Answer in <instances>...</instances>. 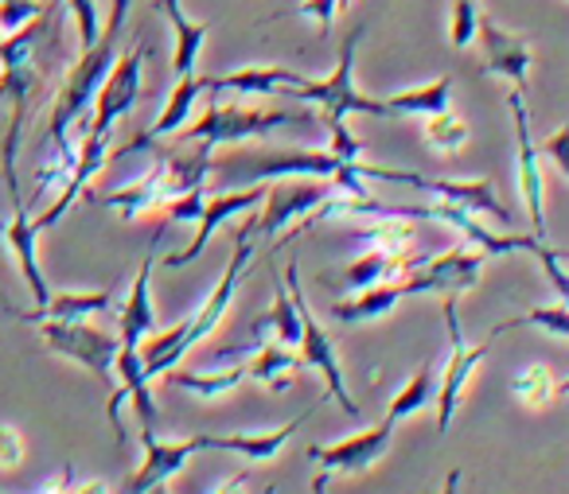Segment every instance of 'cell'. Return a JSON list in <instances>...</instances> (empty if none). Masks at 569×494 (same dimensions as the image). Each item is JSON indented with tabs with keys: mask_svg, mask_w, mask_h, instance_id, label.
I'll list each match as a JSON object with an SVG mask.
<instances>
[{
	"mask_svg": "<svg viewBox=\"0 0 569 494\" xmlns=\"http://www.w3.org/2000/svg\"><path fill=\"white\" fill-rule=\"evenodd\" d=\"M261 203H266V188H242V191L230 188V191H222V195L207 199L203 214H199L196 238L188 242V250L168 253L164 265H168V269H180V265H188V261H196L199 253L207 250V242H211V238L219 234V230L227 226L230 219H242V214H253Z\"/></svg>",
	"mask_w": 569,
	"mask_h": 494,
	"instance_id": "obj_15",
	"label": "cell"
},
{
	"mask_svg": "<svg viewBox=\"0 0 569 494\" xmlns=\"http://www.w3.org/2000/svg\"><path fill=\"white\" fill-rule=\"evenodd\" d=\"M246 377H253V382L269 385V390H284V385L293 382V374H301L305 370V359L301 351H293V346L284 343H253L246 346Z\"/></svg>",
	"mask_w": 569,
	"mask_h": 494,
	"instance_id": "obj_23",
	"label": "cell"
},
{
	"mask_svg": "<svg viewBox=\"0 0 569 494\" xmlns=\"http://www.w3.org/2000/svg\"><path fill=\"white\" fill-rule=\"evenodd\" d=\"M553 258H558L561 265H569V250H553Z\"/></svg>",
	"mask_w": 569,
	"mask_h": 494,
	"instance_id": "obj_48",
	"label": "cell"
},
{
	"mask_svg": "<svg viewBox=\"0 0 569 494\" xmlns=\"http://www.w3.org/2000/svg\"><path fill=\"white\" fill-rule=\"evenodd\" d=\"M445 327H449V362H445L441 377H437V432H449L452 416L460 409V397H465L468 382L480 370V362L488 359L491 343L499 339V331H491L483 343H468L465 331H460V315H457V296H445Z\"/></svg>",
	"mask_w": 569,
	"mask_h": 494,
	"instance_id": "obj_4",
	"label": "cell"
},
{
	"mask_svg": "<svg viewBox=\"0 0 569 494\" xmlns=\"http://www.w3.org/2000/svg\"><path fill=\"white\" fill-rule=\"evenodd\" d=\"M149 494H168V483H164V486H152Z\"/></svg>",
	"mask_w": 569,
	"mask_h": 494,
	"instance_id": "obj_49",
	"label": "cell"
},
{
	"mask_svg": "<svg viewBox=\"0 0 569 494\" xmlns=\"http://www.w3.org/2000/svg\"><path fill=\"white\" fill-rule=\"evenodd\" d=\"M246 483H250V467H242V471H238V475L222 478V483L214 486L211 494H246Z\"/></svg>",
	"mask_w": 569,
	"mask_h": 494,
	"instance_id": "obj_44",
	"label": "cell"
},
{
	"mask_svg": "<svg viewBox=\"0 0 569 494\" xmlns=\"http://www.w3.org/2000/svg\"><path fill=\"white\" fill-rule=\"evenodd\" d=\"M351 4H356V0H340V9H343V12H348V9H351Z\"/></svg>",
	"mask_w": 569,
	"mask_h": 494,
	"instance_id": "obj_50",
	"label": "cell"
},
{
	"mask_svg": "<svg viewBox=\"0 0 569 494\" xmlns=\"http://www.w3.org/2000/svg\"><path fill=\"white\" fill-rule=\"evenodd\" d=\"M483 253L472 250V245H452V250L441 253H421L413 261V269L402 276L406 292L410 296H465L468 289L480 284L483 273Z\"/></svg>",
	"mask_w": 569,
	"mask_h": 494,
	"instance_id": "obj_6",
	"label": "cell"
},
{
	"mask_svg": "<svg viewBox=\"0 0 569 494\" xmlns=\"http://www.w3.org/2000/svg\"><path fill=\"white\" fill-rule=\"evenodd\" d=\"M188 327H191V315L176 323V327L152 335L149 343H141V359H144V374H149V382L152 377H164L168 370H176V362L188 354Z\"/></svg>",
	"mask_w": 569,
	"mask_h": 494,
	"instance_id": "obj_30",
	"label": "cell"
},
{
	"mask_svg": "<svg viewBox=\"0 0 569 494\" xmlns=\"http://www.w3.org/2000/svg\"><path fill=\"white\" fill-rule=\"evenodd\" d=\"M176 195H180V191H176L168 157L164 152H157V160H152L149 172H141L137 180H129L126 188L102 195L98 203L110 206V211H118L126 222H133V219H144V214H152V211H164V203H172Z\"/></svg>",
	"mask_w": 569,
	"mask_h": 494,
	"instance_id": "obj_14",
	"label": "cell"
},
{
	"mask_svg": "<svg viewBox=\"0 0 569 494\" xmlns=\"http://www.w3.org/2000/svg\"><path fill=\"white\" fill-rule=\"evenodd\" d=\"M553 393H558V382H553V370L550 366H522L519 374L511 377V397L519 401V405H530V409H542L553 401Z\"/></svg>",
	"mask_w": 569,
	"mask_h": 494,
	"instance_id": "obj_35",
	"label": "cell"
},
{
	"mask_svg": "<svg viewBox=\"0 0 569 494\" xmlns=\"http://www.w3.org/2000/svg\"><path fill=\"white\" fill-rule=\"evenodd\" d=\"M390 110V118H426V113L449 110L452 102V74H441V79L426 82V87H410L398 90V94L382 98Z\"/></svg>",
	"mask_w": 569,
	"mask_h": 494,
	"instance_id": "obj_28",
	"label": "cell"
},
{
	"mask_svg": "<svg viewBox=\"0 0 569 494\" xmlns=\"http://www.w3.org/2000/svg\"><path fill=\"white\" fill-rule=\"evenodd\" d=\"M199 94H203V74H183V79L172 87V94H168V102H164V110H160V118L152 121V125L144 129L141 137H133L129 144H121L118 157H129V152H144V149H152L157 141L180 137V129L188 125L191 113H196Z\"/></svg>",
	"mask_w": 569,
	"mask_h": 494,
	"instance_id": "obj_17",
	"label": "cell"
},
{
	"mask_svg": "<svg viewBox=\"0 0 569 494\" xmlns=\"http://www.w3.org/2000/svg\"><path fill=\"white\" fill-rule=\"evenodd\" d=\"M144 59H149V43H137V48H129L126 56H118V63H113V71L106 74L102 90H98V98H94V118H87L90 133L110 137L113 125L133 113L137 98H141Z\"/></svg>",
	"mask_w": 569,
	"mask_h": 494,
	"instance_id": "obj_9",
	"label": "cell"
},
{
	"mask_svg": "<svg viewBox=\"0 0 569 494\" xmlns=\"http://www.w3.org/2000/svg\"><path fill=\"white\" fill-rule=\"evenodd\" d=\"M390 440H395V424L382 416L379 424L356 432V436H343L325 447H309V460L325 463L328 475H359V471H371L390 452Z\"/></svg>",
	"mask_w": 569,
	"mask_h": 494,
	"instance_id": "obj_13",
	"label": "cell"
},
{
	"mask_svg": "<svg viewBox=\"0 0 569 494\" xmlns=\"http://www.w3.org/2000/svg\"><path fill=\"white\" fill-rule=\"evenodd\" d=\"M426 191L433 199H445V203H457V206H465V211L480 214V219L511 222V214L499 203L496 183L491 180H429Z\"/></svg>",
	"mask_w": 569,
	"mask_h": 494,
	"instance_id": "obj_22",
	"label": "cell"
},
{
	"mask_svg": "<svg viewBox=\"0 0 569 494\" xmlns=\"http://www.w3.org/2000/svg\"><path fill=\"white\" fill-rule=\"evenodd\" d=\"M328 483H332V475H328V471H325V475H317V478H312V494H328Z\"/></svg>",
	"mask_w": 569,
	"mask_h": 494,
	"instance_id": "obj_47",
	"label": "cell"
},
{
	"mask_svg": "<svg viewBox=\"0 0 569 494\" xmlns=\"http://www.w3.org/2000/svg\"><path fill=\"white\" fill-rule=\"evenodd\" d=\"M480 0H457L452 4V28H449V40L452 48H472L476 43V32H480Z\"/></svg>",
	"mask_w": 569,
	"mask_h": 494,
	"instance_id": "obj_37",
	"label": "cell"
},
{
	"mask_svg": "<svg viewBox=\"0 0 569 494\" xmlns=\"http://www.w3.org/2000/svg\"><path fill=\"white\" fill-rule=\"evenodd\" d=\"M363 36H367V24H359L356 32L343 36L340 56H336V71L328 74V79H305L301 87L293 90L297 102H312V105H320V110L328 113V137H332V144H328V149H332L336 157H343V160H363V141H359V137H351L348 125H343L351 113H367V118H390L387 102H382V98L363 94V90L356 87V79H351V71H356V51H359V43H363Z\"/></svg>",
	"mask_w": 569,
	"mask_h": 494,
	"instance_id": "obj_2",
	"label": "cell"
},
{
	"mask_svg": "<svg viewBox=\"0 0 569 494\" xmlns=\"http://www.w3.org/2000/svg\"><path fill=\"white\" fill-rule=\"evenodd\" d=\"M40 339L51 354L87 366L102 382L113 377V362H118L121 339L102 327H90V320H40Z\"/></svg>",
	"mask_w": 569,
	"mask_h": 494,
	"instance_id": "obj_8",
	"label": "cell"
},
{
	"mask_svg": "<svg viewBox=\"0 0 569 494\" xmlns=\"http://www.w3.org/2000/svg\"><path fill=\"white\" fill-rule=\"evenodd\" d=\"M340 12H343L340 0H301V4H297V17L312 20L320 32H328V28H332V20L340 17Z\"/></svg>",
	"mask_w": 569,
	"mask_h": 494,
	"instance_id": "obj_42",
	"label": "cell"
},
{
	"mask_svg": "<svg viewBox=\"0 0 569 494\" xmlns=\"http://www.w3.org/2000/svg\"><path fill=\"white\" fill-rule=\"evenodd\" d=\"M511 327H542V331H550V335L569 339V304L561 300V304H550V308H530V312L499 323L496 331L503 335V331H511Z\"/></svg>",
	"mask_w": 569,
	"mask_h": 494,
	"instance_id": "obj_36",
	"label": "cell"
},
{
	"mask_svg": "<svg viewBox=\"0 0 569 494\" xmlns=\"http://www.w3.org/2000/svg\"><path fill=\"white\" fill-rule=\"evenodd\" d=\"M413 238H418L413 219H402V214H379L371 226L359 230V242H363L367 250H387V253L413 250Z\"/></svg>",
	"mask_w": 569,
	"mask_h": 494,
	"instance_id": "obj_33",
	"label": "cell"
},
{
	"mask_svg": "<svg viewBox=\"0 0 569 494\" xmlns=\"http://www.w3.org/2000/svg\"><path fill=\"white\" fill-rule=\"evenodd\" d=\"M67 494H110V486H106L102 478H87V483H71Z\"/></svg>",
	"mask_w": 569,
	"mask_h": 494,
	"instance_id": "obj_45",
	"label": "cell"
},
{
	"mask_svg": "<svg viewBox=\"0 0 569 494\" xmlns=\"http://www.w3.org/2000/svg\"><path fill=\"white\" fill-rule=\"evenodd\" d=\"M253 234H258V219L250 214V222H246V226L238 230V238H234V250H230V261H227V269H222V281L214 284L211 296H207L203 304H199V312H191L188 351H191V346L203 343V339H211L214 327H219V323L227 320L230 300H234L238 284H242L246 269H250V261H253Z\"/></svg>",
	"mask_w": 569,
	"mask_h": 494,
	"instance_id": "obj_10",
	"label": "cell"
},
{
	"mask_svg": "<svg viewBox=\"0 0 569 494\" xmlns=\"http://www.w3.org/2000/svg\"><path fill=\"white\" fill-rule=\"evenodd\" d=\"M410 292H406L402 276L398 281H387V284H375V289H363V292H351L348 300H336L328 312H332L336 323H375L382 320L387 312H395L398 300H406Z\"/></svg>",
	"mask_w": 569,
	"mask_h": 494,
	"instance_id": "obj_25",
	"label": "cell"
},
{
	"mask_svg": "<svg viewBox=\"0 0 569 494\" xmlns=\"http://www.w3.org/2000/svg\"><path fill=\"white\" fill-rule=\"evenodd\" d=\"M28 455V444L17 424H0V471H17Z\"/></svg>",
	"mask_w": 569,
	"mask_h": 494,
	"instance_id": "obj_40",
	"label": "cell"
},
{
	"mask_svg": "<svg viewBox=\"0 0 569 494\" xmlns=\"http://www.w3.org/2000/svg\"><path fill=\"white\" fill-rule=\"evenodd\" d=\"M527 90L507 87V110H511L515 121V183H519V199L522 211H527V222L535 230L538 242H546V206H542V152H538L535 137H530V110H527Z\"/></svg>",
	"mask_w": 569,
	"mask_h": 494,
	"instance_id": "obj_7",
	"label": "cell"
},
{
	"mask_svg": "<svg viewBox=\"0 0 569 494\" xmlns=\"http://www.w3.org/2000/svg\"><path fill=\"white\" fill-rule=\"evenodd\" d=\"M437 366L433 362H426V366L418 370V374L410 377V382L402 385V390L395 393V401H390V409H387V421L390 424H402V421H410L413 413H421V409H429L433 405V397H437Z\"/></svg>",
	"mask_w": 569,
	"mask_h": 494,
	"instance_id": "obj_32",
	"label": "cell"
},
{
	"mask_svg": "<svg viewBox=\"0 0 569 494\" xmlns=\"http://www.w3.org/2000/svg\"><path fill=\"white\" fill-rule=\"evenodd\" d=\"M309 74H297L289 67H242L234 74H219V79H203V90L219 94V90H234V94L246 98H269L277 90H297Z\"/></svg>",
	"mask_w": 569,
	"mask_h": 494,
	"instance_id": "obj_20",
	"label": "cell"
},
{
	"mask_svg": "<svg viewBox=\"0 0 569 494\" xmlns=\"http://www.w3.org/2000/svg\"><path fill=\"white\" fill-rule=\"evenodd\" d=\"M542 152L553 160V164H558V172L569 180V125H561L558 133L546 137V141H542Z\"/></svg>",
	"mask_w": 569,
	"mask_h": 494,
	"instance_id": "obj_43",
	"label": "cell"
},
{
	"mask_svg": "<svg viewBox=\"0 0 569 494\" xmlns=\"http://www.w3.org/2000/svg\"><path fill=\"white\" fill-rule=\"evenodd\" d=\"M483 48V71L503 79L507 87L515 90H527V79H530V43L527 36L519 32H507L499 28L491 17H480V32H476Z\"/></svg>",
	"mask_w": 569,
	"mask_h": 494,
	"instance_id": "obj_16",
	"label": "cell"
},
{
	"mask_svg": "<svg viewBox=\"0 0 569 494\" xmlns=\"http://www.w3.org/2000/svg\"><path fill=\"white\" fill-rule=\"evenodd\" d=\"M129 9H133V0H113L110 20H106V28H102V40H98L90 51H79V59L71 63V71H67L63 82H59L56 102H51V118H48L51 157L79 160V141L71 137V129L87 121L90 102L98 98L106 74L113 71V63H118Z\"/></svg>",
	"mask_w": 569,
	"mask_h": 494,
	"instance_id": "obj_1",
	"label": "cell"
},
{
	"mask_svg": "<svg viewBox=\"0 0 569 494\" xmlns=\"http://www.w3.org/2000/svg\"><path fill=\"white\" fill-rule=\"evenodd\" d=\"M203 206H207L203 191H188V195H176L172 203H164V214L172 222H183V226H191V222H199Z\"/></svg>",
	"mask_w": 569,
	"mask_h": 494,
	"instance_id": "obj_41",
	"label": "cell"
},
{
	"mask_svg": "<svg viewBox=\"0 0 569 494\" xmlns=\"http://www.w3.org/2000/svg\"><path fill=\"white\" fill-rule=\"evenodd\" d=\"M309 413H312V409H305L301 416H293L289 424H281V429H269V432H234V436H211V447H214V452H238L246 463H269V460H277V455H281V447L297 436V429L309 421Z\"/></svg>",
	"mask_w": 569,
	"mask_h": 494,
	"instance_id": "obj_21",
	"label": "cell"
},
{
	"mask_svg": "<svg viewBox=\"0 0 569 494\" xmlns=\"http://www.w3.org/2000/svg\"><path fill=\"white\" fill-rule=\"evenodd\" d=\"M253 331H261V335H269V331H273L277 343L293 346V351H297V343H301V308H297V300L289 296V284H284V281H277L273 308H269V312L253 323Z\"/></svg>",
	"mask_w": 569,
	"mask_h": 494,
	"instance_id": "obj_31",
	"label": "cell"
},
{
	"mask_svg": "<svg viewBox=\"0 0 569 494\" xmlns=\"http://www.w3.org/2000/svg\"><path fill=\"white\" fill-rule=\"evenodd\" d=\"M421 253L418 250H406V253H387V250H367L363 258H356L351 265H343V284L351 292H363V289H375V284H387V281H398L413 269Z\"/></svg>",
	"mask_w": 569,
	"mask_h": 494,
	"instance_id": "obj_24",
	"label": "cell"
},
{
	"mask_svg": "<svg viewBox=\"0 0 569 494\" xmlns=\"http://www.w3.org/2000/svg\"><path fill=\"white\" fill-rule=\"evenodd\" d=\"M457 486H460V467H452L449 478H445V486L437 494H457Z\"/></svg>",
	"mask_w": 569,
	"mask_h": 494,
	"instance_id": "obj_46",
	"label": "cell"
},
{
	"mask_svg": "<svg viewBox=\"0 0 569 494\" xmlns=\"http://www.w3.org/2000/svg\"><path fill=\"white\" fill-rule=\"evenodd\" d=\"M43 12H48V0H0V36L20 32Z\"/></svg>",
	"mask_w": 569,
	"mask_h": 494,
	"instance_id": "obj_38",
	"label": "cell"
},
{
	"mask_svg": "<svg viewBox=\"0 0 569 494\" xmlns=\"http://www.w3.org/2000/svg\"><path fill=\"white\" fill-rule=\"evenodd\" d=\"M0 234H4V242H9L20 273H24V284H28V292H32L36 308H43L51 300V289H48V276H43V269H40V253H36L40 230H36V219H28V206H17L12 222H0Z\"/></svg>",
	"mask_w": 569,
	"mask_h": 494,
	"instance_id": "obj_19",
	"label": "cell"
},
{
	"mask_svg": "<svg viewBox=\"0 0 569 494\" xmlns=\"http://www.w3.org/2000/svg\"><path fill=\"white\" fill-rule=\"evenodd\" d=\"M164 382L183 393H196L199 401H219L246 382V366L238 362V366H230V370H203V374H199V370H168Z\"/></svg>",
	"mask_w": 569,
	"mask_h": 494,
	"instance_id": "obj_29",
	"label": "cell"
},
{
	"mask_svg": "<svg viewBox=\"0 0 569 494\" xmlns=\"http://www.w3.org/2000/svg\"><path fill=\"white\" fill-rule=\"evenodd\" d=\"M157 12L172 24L176 32V51H172V71L180 74H196V63H199V51L207 43V32L211 24L207 20H188V12L180 9V0H157Z\"/></svg>",
	"mask_w": 569,
	"mask_h": 494,
	"instance_id": "obj_26",
	"label": "cell"
},
{
	"mask_svg": "<svg viewBox=\"0 0 569 494\" xmlns=\"http://www.w3.org/2000/svg\"><path fill=\"white\" fill-rule=\"evenodd\" d=\"M157 245H160V234H152V245L149 253H144L141 269H137L133 276V289H129L126 304H121L118 312V323H121V346H141L144 339L157 331V308H152V261H157Z\"/></svg>",
	"mask_w": 569,
	"mask_h": 494,
	"instance_id": "obj_18",
	"label": "cell"
},
{
	"mask_svg": "<svg viewBox=\"0 0 569 494\" xmlns=\"http://www.w3.org/2000/svg\"><path fill=\"white\" fill-rule=\"evenodd\" d=\"M113 304V292L110 289H98V292H51V300L36 312H17V308H4L9 315L28 323H40V320H90V315L106 312Z\"/></svg>",
	"mask_w": 569,
	"mask_h": 494,
	"instance_id": "obj_27",
	"label": "cell"
},
{
	"mask_svg": "<svg viewBox=\"0 0 569 494\" xmlns=\"http://www.w3.org/2000/svg\"><path fill=\"white\" fill-rule=\"evenodd\" d=\"M141 447L144 460L133 471V478L126 483L121 494H149L152 486H164L172 475H180L188 467L191 455L211 452V436H188V440H157L152 429H141Z\"/></svg>",
	"mask_w": 569,
	"mask_h": 494,
	"instance_id": "obj_11",
	"label": "cell"
},
{
	"mask_svg": "<svg viewBox=\"0 0 569 494\" xmlns=\"http://www.w3.org/2000/svg\"><path fill=\"white\" fill-rule=\"evenodd\" d=\"M67 9H71V20L79 28V51H90L98 40H102V17H98V4L94 0H63Z\"/></svg>",
	"mask_w": 569,
	"mask_h": 494,
	"instance_id": "obj_39",
	"label": "cell"
},
{
	"mask_svg": "<svg viewBox=\"0 0 569 494\" xmlns=\"http://www.w3.org/2000/svg\"><path fill=\"white\" fill-rule=\"evenodd\" d=\"M284 284H289V296H293L297 308H301V343H297V351H301L305 366L320 370V377H325V390L336 397V405H340L348 416H359L356 397H351L348 382H343V366H340V359H336L332 335L325 331V323L317 320V312H312L309 300H305V292H301V265H297V258L284 265Z\"/></svg>",
	"mask_w": 569,
	"mask_h": 494,
	"instance_id": "obj_5",
	"label": "cell"
},
{
	"mask_svg": "<svg viewBox=\"0 0 569 494\" xmlns=\"http://www.w3.org/2000/svg\"><path fill=\"white\" fill-rule=\"evenodd\" d=\"M312 113H289V110H261V105H222L211 102L207 113L199 121H188L180 129V141H203L211 149L219 144H246V141H266L273 137L277 129H289V125H309Z\"/></svg>",
	"mask_w": 569,
	"mask_h": 494,
	"instance_id": "obj_3",
	"label": "cell"
},
{
	"mask_svg": "<svg viewBox=\"0 0 569 494\" xmlns=\"http://www.w3.org/2000/svg\"><path fill=\"white\" fill-rule=\"evenodd\" d=\"M421 137H426V144L433 152L452 157V152L465 149L472 133H468L465 118H457L452 110H437V113H426V118H421Z\"/></svg>",
	"mask_w": 569,
	"mask_h": 494,
	"instance_id": "obj_34",
	"label": "cell"
},
{
	"mask_svg": "<svg viewBox=\"0 0 569 494\" xmlns=\"http://www.w3.org/2000/svg\"><path fill=\"white\" fill-rule=\"evenodd\" d=\"M336 191V183L328 180H305V183H289V180H273V188H266V203H261L258 219V234L273 238L277 230H289L312 211L320 206L328 195Z\"/></svg>",
	"mask_w": 569,
	"mask_h": 494,
	"instance_id": "obj_12",
	"label": "cell"
}]
</instances>
